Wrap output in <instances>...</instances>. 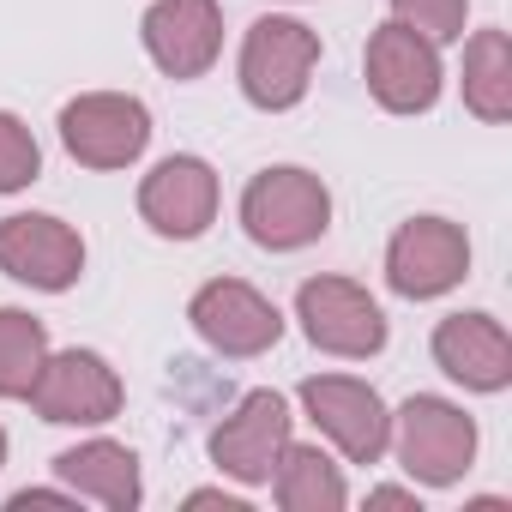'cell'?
<instances>
[{
    "instance_id": "obj_4",
    "label": "cell",
    "mask_w": 512,
    "mask_h": 512,
    "mask_svg": "<svg viewBox=\"0 0 512 512\" xmlns=\"http://www.w3.org/2000/svg\"><path fill=\"white\" fill-rule=\"evenodd\" d=\"M31 410L55 428H103L121 416V374L97 350H49L31 380Z\"/></svg>"
},
{
    "instance_id": "obj_10",
    "label": "cell",
    "mask_w": 512,
    "mask_h": 512,
    "mask_svg": "<svg viewBox=\"0 0 512 512\" xmlns=\"http://www.w3.org/2000/svg\"><path fill=\"white\" fill-rule=\"evenodd\" d=\"M187 320H193L199 344L217 350V356H229V362L266 356V350L284 338L278 302H266L260 290L241 284V278H211V284H199L193 302H187Z\"/></svg>"
},
{
    "instance_id": "obj_22",
    "label": "cell",
    "mask_w": 512,
    "mask_h": 512,
    "mask_svg": "<svg viewBox=\"0 0 512 512\" xmlns=\"http://www.w3.org/2000/svg\"><path fill=\"white\" fill-rule=\"evenodd\" d=\"M31 506H79V494L73 488H19L7 500V512H31Z\"/></svg>"
},
{
    "instance_id": "obj_9",
    "label": "cell",
    "mask_w": 512,
    "mask_h": 512,
    "mask_svg": "<svg viewBox=\"0 0 512 512\" xmlns=\"http://www.w3.org/2000/svg\"><path fill=\"white\" fill-rule=\"evenodd\" d=\"M296 320H302L308 344L326 356L368 362L386 350V314L356 278H308L296 290Z\"/></svg>"
},
{
    "instance_id": "obj_7",
    "label": "cell",
    "mask_w": 512,
    "mask_h": 512,
    "mask_svg": "<svg viewBox=\"0 0 512 512\" xmlns=\"http://www.w3.org/2000/svg\"><path fill=\"white\" fill-rule=\"evenodd\" d=\"M362 73H368V91L386 115H428L440 103V85H446V67H440V43L416 37L410 25L386 19L368 49H362Z\"/></svg>"
},
{
    "instance_id": "obj_5",
    "label": "cell",
    "mask_w": 512,
    "mask_h": 512,
    "mask_svg": "<svg viewBox=\"0 0 512 512\" xmlns=\"http://www.w3.org/2000/svg\"><path fill=\"white\" fill-rule=\"evenodd\" d=\"M296 398H302L308 422L350 464H380L386 458V446H392V410H386V398L368 380H356V374H308Z\"/></svg>"
},
{
    "instance_id": "obj_24",
    "label": "cell",
    "mask_w": 512,
    "mask_h": 512,
    "mask_svg": "<svg viewBox=\"0 0 512 512\" xmlns=\"http://www.w3.org/2000/svg\"><path fill=\"white\" fill-rule=\"evenodd\" d=\"M368 506H410V512H422V500H416L410 488H374V494H368Z\"/></svg>"
},
{
    "instance_id": "obj_12",
    "label": "cell",
    "mask_w": 512,
    "mask_h": 512,
    "mask_svg": "<svg viewBox=\"0 0 512 512\" xmlns=\"http://www.w3.org/2000/svg\"><path fill=\"white\" fill-rule=\"evenodd\" d=\"M0 272L43 296H61L85 272V235L49 211H13L0 217Z\"/></svg>"
},
{
    "instance_id": "obj_14",
    "label": "cell",
    "mask_w": 512,
    "mask_h": 512,
    "mask_svg": "<svg viewBox=\"0 0 512 512\" xmlns=\"http://www.w3.org/2000/svg\"><path fill=\"white\" fill-rule=\"evenodd\" d=\"M139 217L163 235V241H199L217 217V169L205 157H163L145 181H139Z\"/></svg>"
},
{
    "instance_id": "obj_3",
    "label": "cell",
    "mask_w": 512,
    "mask_h": 512,
    "mask_svg": "<svg viewBox=\"0 0 512 512\" xmlns=\"http://www.w3.org/2000/svg\"><path fill=\"white\" fill-rule=\"evenodd\" d=\"M398 464L410 470V482L422 488H452L470 464H476V422L434 392H416L392 410V446Z\"/></svg>"
},
{
    "instance_id": "obj_6",
    "label": "cell",
    "mask_w": 512,
    "mask_h": 512,
    "mask_svg": "<svg viewBox=\"0 0 512 512\" xmlns=\"http://www.w3.org/2000/svg\"><path fill=\"white\" fill-rule=\"evenodd\" d=\"M470 278V235L452 217H410L386 241V284L404 302H434Z\"/></svg>"
},
{
    "instance_id": "obj_1",
    "label": "cell",
    "mask_w": 512,
    "mask_h": 512,
    "mask_svg": "<svg viewBox=\"0 0 512 512\" xmlns=\"http://www.w3.org/2000/svg\"><path fill=\"white\" fill-rule=\"evenodd\" d=\"M241 229L266 253H296L332 229V193L314 169H296V163L260 169L241 193Z\"/></svg>"
},
{
    "instance_id": "obj_8",
    "label": "cell",
    "mask_w": 512,
    "mask_h": 512,
    "mask_svg": "<svg viewBox=\"0 0 512 512\" xmlns=\"http://www.w3.org/2000/svg\"><path fill=\"white\" fill-rule=\"evenodd\" d=\"M61 145L85 169H127L151 145V109L127 91H85L61 109Z\"/></svg>"
},
{
    "instance_id": "obj_11",
    "label": "cell",
    "mask_w": 512,
    "mask_h": 512,
    "mask_svg": "<svg viewBox=\"0 0 512 512\" xmlns=\"http://www.w3.org/2000/svg\"><path fill=\"white\" fill-rule=\"evenodd\" d=\"M290 404H284V392H247L217 428H211V464L229 476V482H241V488H266L272 482V470H278V452L290 446Z\"/></svg>"
},
{
    "instance_id": "obj_23",
    "label": "cell",
    "mask_w": 512,
    "mask_h": 512,
    "mask_svg": "<svg viewBox=\"0 0 512 512\" xmlns=\"http://www.w3.org/2000/svg\"><path fill=\"white\" fill-rule=\"evenodd\" d=\"M211 506H223V512H247V500H235V494H223V488H193V494H187V512H211Z\"/></svg>"
},
{
    "instance_id": "obj_19",
    "label": "cell",
    "mask_w": 512,
    "mask_h": 512,
    "mask_svg": "<svg viewBox=\"0 0 512 512\" xmlns=\"http://www.w3.org/2000/svg\"><path fill=\"white\" fill-rule=\"evenodd\" d=\"M49 356V332L25 308H0V398H25Z\"/></svg>"
},
{
    "instance_id": "obj_2",
    "label": "cell",
    "mask_w": 512,
    "mask_h": 512,
    "mask_svg": "<svg viewBox=\"0 0 512 512\" xmlns=\"http://www.w3.org/2000/svg\"><path fill=\"white\" fill-rule=\"evenodd\" d=\"M314 67H320V37L302 25V19H284V13H266L253 19L247 37H241V61H235V79H241V97L266 115H284L308 97L314 85Z\"/></svg>"
},
{
    "instance_id": "obj_18",
    "label": "cell",
    "mask_w": 512,
    "mask_h": 512,
    "mask_svg": "<svg viewBox=\"0 0 512 512\" xmlns=\"http://www.w3.org/2000/svg\"><path fill=\"white\" fill-rule=\"evenodd\" d=\"M464 109L488 127L512 121V37L476 31L464 43Z\"/></svg>"
},
{
    "instance_id": "obj_13",
    "label": "cell",
    "mask_w": 512,
    "mask_h": 512,
    "mask_svg": "<svg viewBox=\"0 0 512 512\" xmlns=\"http://www.w3.org/2000/svg\"><path fill=\"white\" fill-rule=\"evenodd\" d=\"M145 55L169 79H205L223 55V7L217 0H151L139 19Z\"/></svg>"
},
{
    "instance_id": "obj_17",
    "label": "cell",
    "mask_w": 512,
    "mask_h": 512,
    "mask_svg": "<svg viewBox=\"0 0 512 512\" xmlns=\"http://www.w3.org/2000/svg\"><path fill=\"white\" fill-rule=\"evenodd\" d=\"M272 494H278L284 512H344L350 506V488H344V470L332 464V452L296 446V440L278 452Z\"/></svg>"
},
{
    "instance_id": "obj_20",
    "label": "cell",
    "mask_w": 512,
    "mask_h": 512,
    "mask_svg": "<svg viewBox=\"0 0 512 512\" xmlns=\"http://www.w3.org/2000/svg\"><path fill=\"white\" fill-rule=\"evenodd\" d=\"M43 175V151H37V133L0 109V193H25L31 181Z\"/></svg>"
},
{
    "instance_id": "obj_21",
    "label": "cell",
    "mask_w": 512,
    "mask_h": 512,
    "mask_svg": "<svg viewBox=\"0 0 512 512\" xmlns=\"http://www.w3.org/2000/svg\"><path fill=\"white\" fill-rule=\"evenodd\" d=\"M392 19L428 43H458L464 19H470V0H392Z\"/></svg>"
},
{
    "instance_id": "obj_16",
    "label": "cell",
    "mask_w": 512,
    "mask_h": 512,
    "mask_svg": "<svg viewBox=\"0 0 512 512\" xmlns=\"http://www.w3.org/2000/svg\"><path fill=\"white\" fill-rule=\"evenodd\" d=\"M55 476L79 494V500H97L109 512H133L145 500V482H139V458L133 446L121 440H79L67 452H55Z\"/></svg>"
},
{
    "instance_id": "obj_15",
    "label": "cell",
    "mask_w": 512,
    "mask_h": 512,
    "mask_svg": "<svg viewBox=\"0 0 512 512\" xmlns=\"http://www.w3.org/2000/svg\"><path fill=\"white\" fill-rule=\"evenodd\" d=\"M434 362L464 392H506L512 386V338L494 314H446L434 326Z\"/></svg>"
},
{
    "instance_id": "obj_25",
    "label": "cell",
    "mask_w": 512,
    "mask_h": 512,
    "mask_svg": "<svg viewBox=\"0 0 512 512\" xmlns=\"http://www.w3.org/2000/svg\"><path fill=\"white\" fill-rule=\"evenodd\" d=\"M0 464H7V428H0Z\"/></svg>"
}]
</instances>
